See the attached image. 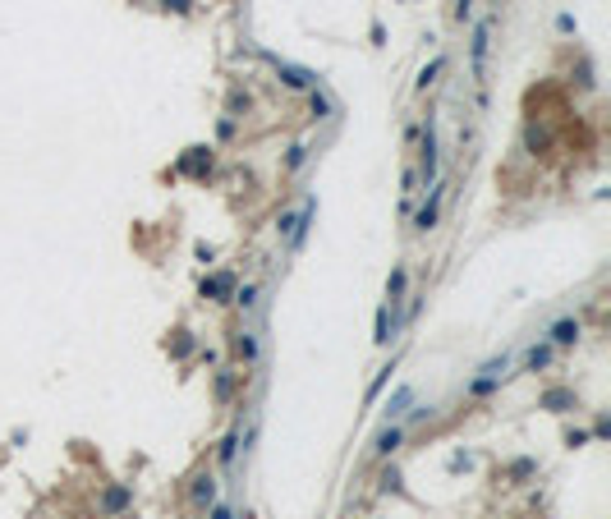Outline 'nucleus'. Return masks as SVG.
<instances>
[{
	"label": "nucleus",
	"mask_w": 611,
	"mask_h": 519,
	"mask_svg": "<svg viewBox=\"0 0 611 519\" xmlns=\"http://www.w3.org/2000/svg\"><path fill=\"white\" fill-rule=\"evenodd\" d=\"M202 299H216V303H230V299H234V276H230V271H216V276H202Z\"/></svg>",
	"instance_id": "7"
},
{
	"label": "nucleus",
	"mask_w": 611,
	"mask_h": 519,
	"mask_svg": "<svg viewBox=\"0 0 611 519\" xmlns=\"http://www.w3.org/2000/svg\"><path fill=\"white\" fill-rule=\"evenodd\" d=\"M492 14H483L474 28V46H469V69H474V88H478V101L488 106V60H492Z\"/></svg>",
	"instance_id": "1"
},
{
	"label": "nucleus",
	"mask_w": 611,
	"mask_h": 519,
	"mask_svg": "<svg viewBox=\"0 0 611 519\" xmlns=\"http://www.w3.org/2000/svg\"><path fill=\"white\" fill-rule=\"evenodd\" d=\"M303 161H308V147H303V143H294V147H289V161H285V166H289V170H299Z\"/></svg>",
	"instance_id": "26"
},
{
	"label": "nucleus",
	"mask_w": 611,
	"mask_h": 519,
	"mask_svg": "<svg viewBox=\"0 0 611 519\" xmlns=\"http://www.w3.org/2000/svg\"><path fill=\"white\" fill-rule=\"evenodd\" d=\"M216 455H221V464H225V469H230V464L239 460V432H230V437H225V442H221V451H216Z\"/></svg>",
	"instance_id": "18"
},
{
	"label": "nucleus",
	"mask_w": 611,
	"mask_h": 519,
	"mask_svg": "<svg viewBox=\"0 0 611 519\" xmlns=\"http://www.w3.org/2000/svg\"><path fill=\"white\" fill-rule=\"evenodd\" d=\"M276 74H280V83H285V88H294V92H312V88H322V78L312 74V69L289 65V60H276Z\"/></svg>",
	"instance_id": "5"
},
{
	"label": "nucleus",
	"mask_w": 611,
	"mask_h": 519,
	"mask_svg": "<svg viewBox=\"0 0 611 519\" xmlns=\"http://www.w3.org/2000/svg\"><path fill=\"white\" fill-rule=\"evenodd\" d=\"M382 492H400V474H395V469H386V478H382Z\"/></svg>",
	"instance_id": "27"
},
{
	"label": "nucleus",
	"mask_w": 611,
	"mask_h": 519,
	"mask_svg": "<svg viewBox=\"0 0 611 519\" xmlns=\"http://www.w3.org/2000/svg\"><path fill=\"white\" fill-rule=\"evenodd\" d=\"M442 198H446V184L437 179V184L428 188V198H423V207L414 211V230H418V234H428V230L437 225V216H442Z\"/></svg>",
	"instance_id": "4"
},
{
	"label": "nucleus",
	"mask_w": 611,
	"mask_h": 519,
	"mask_svg": "<svg viewBox=\"0 0 611 519\" xmlns=\"http://www.w3.org/2000/svg\"><path fill=\"white\" fill-rule=\"evenodd\" d=\"M543 405L547 409H575V396H570V391H547Z\"/></svg>",
	"instance_id": "21"
},
{
	"label": "nucleus",
	"mask_w": 611,
	"mask_h": 519,
	"mask_svg": "<svg viewBox=\"0 0 611 519\" xmlns=\"http://www.w3.org/2000/svg\"><path fill=\"white\" fill-rule=\"evenodd\" d=\"M405 285H409V276H405V266H395V271H391V280H386V303H391V308L405 299Z\"/></svg>",
	"instance_id": "15"
},
{
	"label": "nucleus",
	"mask_w": 611,
	"mask_h": 519,
	"mask_svg": "<svg viewBox=\"0 0 611 519\" xmlns=\"http://www.w3.org/2000/svg\"><path fill=\"white\" fill-rule=\"evenodd\" d=\"M534 469H538L534 460H515L511 464V478H515V483H524V478H534Z\"/></svg>",
	"instance_id": "23"
},
{
	"label": "nucleus",
	"mask_w": 611,
	"mask_h": 519,
	"mask_svg": "<svg viewBox=\"0 0 611 519\" xmlns=\"http://www.w3.org/2000/svg\"><path fill=\"white\" fill-rule=\"evenodd\" d=\"M437 161H442V147H437V120L428 115V124H423V147H418V166H414V175H418L423 188L437 184Z\"/></svg>",
	"instance_id": "3"
},
{
	"label": "nucleus",
	"mask_w": 611,
	"mask_h": 519,
	"mask_svg": "<svg viewBox=\"0 0 611 519\" xmlns=\"http://www.w3.org/2000/svg\"><path fill=\"white\" fill-rule=\"evenodd\" d=\"M193 349V340H189V331H179V340H175V354H189Z\"/></svg>",
	"instance_id": "28"
},
{
	"label": "nucleus",
	"mask_w": 611,
	"mask_h": 519,
	"mask_svg": "<svg viewBox=\"0 0 611 519\" xmlns=\"http://www.w3.org/2000/svg\"><path fill=\"white\" fill-rule=\"evenodd\" d=\"M442 69H446V60H442V56H437L432 65H423V74H418V92H428V88H432V83H437V74H442Z\"/></svg>",
	"instance_id": "17"
},
{
	"label": "nucleus",
	"mask_w": 611,
	"mask_h": 519,
	"mask_svg": "<svg viewBox=\"0 0 611 519\" xmlns=\"http://www.w3.org/2000/svg\"><path fill=\"white\" fill-rule=\"evenodd\" d=\"M134 506V487H124V483H115V487H106L101 492V515H124V510Z\"/></svg>",
	"instance_id": "6"
},
{
	"label": "nucleus",
	"mask_w": 611,
	"mask_h": 519,
	"mask_svg": "<svg viewBox=\"0 0 611 519\" xmlns=\"http://www.w3.org/2000/svg\"><path fill=\"white\" fill-rule=\"evenodd\" d=\"M400 442H405V428H400V423H386V428L377 432L372 451H377V460H386V455H395V451H400Z\"/></svg>",
	"instance_id": "9"
},
{
	"label": "nucleus",
	"mask_w": 611,
	"mask_h": 519,
	"mask_svg": "<svg viewBox=\"0 0 611 519\" xmlns=\"http://www.w3.org/2000/svg\"><path fill=\"white\" fill-rule=\"evenodd\" d=\"M409 405H414V386H395V396L386 400V409H382V414H386V423H395Z\"/></svg>",
	"instance_id": "10"
},
{
	"label": "nucleus",
	"mask_w": 611,
	"mask_h": 519,
	"mask_svg": "<svg viewBox=\"0 0 611 519\" xmlns=\"http://www.w3.org/2000/svg\"><path fill=\"white\" fill-rule=\"evenodd\" d=\"M312 211H317V202H312V198H303V202H299V207H294V211H285V216H280V221H276L280 239H285L289 248H303V243H308V225H312Z\"/></svg>",
	"instance_id": "2"
},
{
	"label": "nucleus",
	"mask_w": 611,
	"mask_h": 519,
	"mask_svg": "<svg viewBox=\"0 0 611 519\" xmlns=\"http://www.w3.org/2000/svg\"><path fill=\"white\" fill-rule=\"evenodd\" d=\"M391 373H395V359H391L386 368H377V377H372V386H368V400H377V396H382V386L391 382Z\"/></svg>",
	"instance_id": "19"
},
{
	"label": "nucleus",
	"mask_w": 611,
	"mask_h": 519,
	"mask_svg": "<svg viewBox=\"0 0 611 519\" xmlns=\"http://www.w3.org/2000/svg\"><path fill=\"white\" fill-rule=\"evenodd\" d=\"M230 396H234V373L221 368V373H216V400H230Z\"/></svg>",
	"instance_id": "20"
},
{
	"label": "nucleus",
	"mask_w": 611,
	"mask_h": 519,
	"mask_svg": "<svg viewBox=\"0 0 611 519\" xmlns=\"http://www.w3.org/2000/svg\"><path fill=\"white\" fill-rule=\"evenodd\" d=\"M179 170H189V175H202V170H211V152H207V147H189V156L179 161Z\"/></svg>",
	"instance_id": "11"
},
{
	"label": "nucleus",
	"mask_w": 611,
	"mask_h": 519,
	"mask_svg": "<svg viewBox=\"0 0 611 519\" xmlns=\"http://www.w3.org/2000/svg\"><path fill=\"white\" fill-rule=\"evenodd\" d=\"M234 303H239V308H253V303H257V285H244V289H234Z\"/></svg>",
	"instance_id": "24"
},
{
	"label": "nucleus",
	"mask_w": 611,
	"mask_h": 519,
	"mask_svg": "<svg viewBox=\"0 0 611 519\" xmlns=\"http://www.w3.org/2000/svg\"><path fill=\"white\" fill-rule=\"evenodd\" d=\"M216 474H198L193 478V487H189V497H193V506H202V510H211L216 506Z\"/></svg>",
	"instance_id": "8"
},
{
	"label": "nucleus",
	"mask_w": 611,
	"mask_h": 519,
	"mask_svg": "<svg viewBox=\"0 0 611 519\" xmlns=\"http://www.w3.org/2000/svg\"><path fill=\"white\" fill-rule=\"evenodd\" d=\"M372 340H377V345H391V340H395V322H391V303H382V308H377V331H372Z\"/></svg>",
	"instance_id": "14"
},
{
	"label": "nucleus",
	"mask_w": 611,
	"mask_h": 519,
	"mask_svg": "<svg viewBox=\"0 0 611 519\" xmlns=\"http://www.w3.org/2000/svg\"><path fill=\"white\" fill-rule=\"evenodd\" d=\"M547 363H552V345H534V349L524 354V368H529V373H543Z\"/></svg>",
	"instance_id": "16"
},
{
	"label": "nucleus",
	"mask_w": 611,
	"mask_h": 519,
	"mask_svg": "<svg viewBox=\"0 0 611 519\" xmlns=\"http://www.w3.org/2000/svg\"><path fill=\"white\" fill-rule=\"evenodd\" d=\"M547 336H552V345H575V340H579V322H575V317H561Z\"/></svg>",
	"instance_id": "12"
},
{
	"label": "nucleus",
	"mask_w": 611,
	"mask_h": 519,
	"mask_svg": "<svg viewBox=\"0 0 611 519\" xmlns=\"http://www.w3.org/2000/svg\"><path fill=\"white\" fill-rule=\"evenodd\" d=\"M312 115H317V120H326V115H331V101L322 97V88H312Z\"/></svg>",
	"instance_id": "25"
},
{
	"label": "nucleus",
	"mask_w": 611,
	"mask_h": 519,
	"mask_svg": "<svg viewBox=\"0 0 611 519\" xmlns=\"http://www.w3.org/2000/svg\"><path fill=\"white\" fill-rule=\"evenodd\" d=\"M234 354H239V359H244V363H257V336L253 331H234Z\"/></svg>",
	"instance_id": "13"
},
{
	"label": "nucleus",
	"mask_w": 611,
	"mask_h": 519,
	"mask_svg": "<svg viewBox=\"0 0 611 519\" xmlns=\"http://www.w3.org/2000/svg\"><path fill=\"white\" fill-rule=\"evenodd\" d=\"M501 386V377H474L469 382V396H488V391H497Z\"/></svg>",
	"instance_id": "22"
},
{
	"label": "nucleus",
	"mask_w": 611,
	"mask_h": 519,
	"mask_svg": "<svg viewBox=\"0 0 611 519\" xmlns=\"http://www.w3.org/2000/svg\"><path fill=\"white\" fill-rule=\"evenodd\" d=\"M211 519H234V510L230 506H211Z\"/></svg>",
	"instance_id": "29"
}]
</instances>
